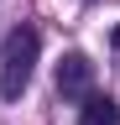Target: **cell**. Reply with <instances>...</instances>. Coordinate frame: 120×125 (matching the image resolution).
<instances>
[{
    "mask_svg": "<svg viewBox=\"0 0 120 125\" xmlns=\"http://www.w3.org/2000/svg\"><path fill=\"white\" fill-rule=\"evenodd\" d=\"M78 125H120V104L110 94H89L84 109H78Z\"/></svg>",
    "mask_w": 120,
    "mask_h": 125,
    "instance_id": "cell-3",
    "label": "cell"
},
{
    "mask_svg": "<svg viewBox=\"0 0 120 125\" xmlns=\"http://www.w3.org/2000/svg\"><path fill=\"white\" fill-rule=\"evenodd\" d=\"M110 47H120V26H115V31H110Z\"/></svg>",
    "mask_w": 120,
    "mask_h": 125,
    "instance_id": "cell-4",
    "label": "cell"
},
{
    "mask_svg": "<svg viewBox=\"0 0 120 125\" xmlns=\"http://www.w3.org/2000/svg\"><path fill=\"white\" fill-rule=\"evenodd\" d=\"M37 47H42L37 26H16V31L5 37V57H0V94H5V99H21V89L32 83Z\"/></svg>",
    "mask_w": 120,
    "mask_h": 125,
    "instance_id": "cell-1",
    "label": "cell"
},
{
    "mask_svg": "<svg viewBox=\"0 0 120 125\" xmlns=\"http://www.w3.org/2000/svg\"><path fill=\"white\" fill-rule=\"evenodd\" d=\"M89 83H94V62L84 52H68L57 62V94H68V99H89Z\"/></svg>",
    "mask_w": 120,
    "mask_h": 125,
    "instance_id": "cell-2",
    "label": "cell"
}]
</instances>
